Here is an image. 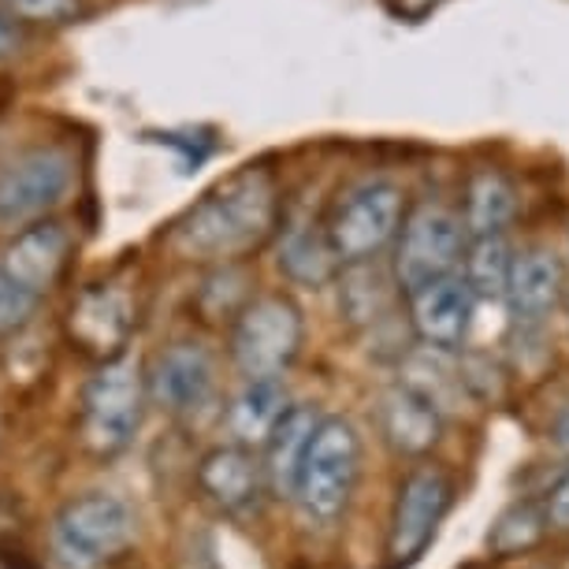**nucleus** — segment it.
<instances>
[{"label": "nucleus", "instance_id": "obj_24", "mask_svg": "<svg viewBox=\"0 0 569 569\" xmlns=\"http://www.w3.org/2000/svg\"><path fill=\"white\" fill-rule=\"evenodd\" d=\"M34 306H38L34 295H27L23 287H16L12 279L0 272V336L23 328L30 313H34Z\"/></svg>", "mask_w": 569, "mask_h": 569}, {"label": "nucleus", "instance_id": "obj_5", "mask_svg": "<svg viewBox=\"0 0 569 569\" xmlns=\"http://www.w3.org/2000/svg\"><path fill=\"white\" fill-rule=\"evenodd\" d=\"M469 250V234L461 212L447 206H421L402 220L395 239V283L406 295L458 272L461 257Z\"/></svg>", "mask_w": 569, "mask_h": 569}, {"label": "nucleus", "instance_id": "obj_13", "mask_svg": "<svg viewBox=\"0 0 569 569\" xmlns=\"http://www.w3.org/2000/svg\"><path fill=\"white\" fill-rule=\"evenodd\" d=\"M566 295V264L555 250H525L521 257H513L510 279H507V306L510 317L521 328H540L551 309L562 302Z\"/></svg>", "mask_w": 569, "mask_h": 569}, {"label": "nucleus", "instance_id": "obj_21", "mask_svg": "<svg viewBox=\"0 0 569 569\" xmlns=\"http://www.w3.org/2000/svg\"><path fill=\"white\" fill-rule=\"evenodd\" d=\"M513 253L502 234L496 239H472L466 250V283L472 298H502L507 295V279H510Z\"/></svg>", "mask_w": 569, "mask_h": 569}, {"label": "nucleus", "instance_id": "obj_15", "mask_svg": "<svg viewBox=\"0 0 569 569\" xmlns=\"http://www.w3.org/2000/svg\"><path fill=\"white\" fill-rule=\"evenodd\" d=\"M68 328L86 353L116 361V353L123 350V342L134 328L131 302H127V295L120 287H93V291H86L79 302L71 306Z\"/></svg>", "mask_w": 569, "mask_h": 569}, {"label": "nucleus", "instance_id": "obj_16", "mask_svg": "<svg viewBox=\"0 0 569 569\" xmlns=\"http://www.w3.org/2000/svg\"><path fill=\"white\" fill-rule=\"evenodd\" d=\"M380 432L388 439V447H395L399 455L417 458L439 443L443 413L417 391L406 388V383H399V388H391L380 399Z\"/></svg>", "mask_w": 569, "mask_h": 569}, {"label": "nucleus", "instance_id": "obj_10", "mask_svg": "<svg viewBox=\"0 0 569 569\" xmlns=\"http://www.w3.org/2000/svg\"><path fill=\"white\" fill-rule=\"evenodd\" d=\"M217 388V361L198 342H171L153 358L149 369V399L160 410L187 417L198 413Z\"/></svg>", "mask_w": 569, "mask_h": 569}, {"label": "nucleus", "instance_id": "obj_23", "mask_svg": "<svg viewBox=\"0 0 569 569\" xmlns=\"http://www.w3.org/2000/svg\"><path fill=\"white\" fill-rule=\"evenodd\" d=\"M342 309L353 325H369V320H380V313L388 309V276L380 268H369V261L350 264L347 287H342Z\"/></svg>", "mask_w": 569, "mask_h": 569}, {"label": "nucleus", "instance_id": "obj_28", "mask_svg": "<svg viewBox=\"0 0 569 569\" xmlns=\"http://www.w3.org/2000/svg\"><path fill=\"white\" fill-rule=\"evenodd\" d=\"M551 443H555L558 455H566V458H569V406L555 417V425H551Z\"/></svg>", "mask_w": 569, "mask_h": 569}, {"label": "nucleus", "instance_id": "obj_17", "mask_svg": "<svg viewBox=\"0 0 569 569\" xmlns=\"http://www.w3.org/2000/svg\"><path fill=\"white\" fill-rule=\"evenodd\" d=\"M287 410H291V395H287L283 380H246V388L234 395L228 410V432L246 450L264 447Z\"/></svg>", "mask_w": 569, "mask_h": 569}, {"label": "nucleus", "instance_id": "obj_2", "mask_svg": "<svg viewBox=\"0 0 569 569\" xmlns=\"http://www.w3.org/2000/svg\"><path fill=\"white\" fill-rule=\"evenodd\" d=\"M361 477V436L347 417H320L298 466L295 496L306 518L331 525L350 507Z\"/></svg>", "mask_w": 569, "mask_h": 569}, {"label": "nucleus", "instance_id": "obj_22", "mask_svg": "<svg viewBox=\"0 0 569 569\" xmlns=\"http://www.w3.org/2000/svg\"><path fill=\"white\" fill-rule=\"evenodd\" d=\"M543 532H547V513H543V507H536V502L521 499V502H513V507L502 510L499 518H496V525H491L488 551L499 555V558L521 555V551H529V547L540 543Z\"/></svg>", "mask_w": 569, "mask_h": 569}, {"label": "nucleus", "instance_id": "obj_19", "mask_svg": "<svg viewBox=\"0 0 569 569\" xmlns=\"http://www.w3.org/2000/svg\"><path fill=\"white\" fill-rule=\"evenodd\" d=\"M317 410L313 406H291L287 417L279 421L272 439L264 443L268 458H264V485L276 491V496H295V480H298V466L306 458V447L313 439L317 428Z\"/></svg>", "mask_w": 569, "mask_h": 569}, {"label": "nucleus", "instance_id": "obj_14", "mask_svg": "<svg viewBox=\"0 0 569 569\" xmlns=\"http://www.w3.org/2000/svg\"><path fill=\"white\" fill-rule=\"evenodd\" d=\"M198 485L223 513H250L264 496V461L239 443L217 447L201 458Z\"/></svg>", "mask_w": 569, "mask_h": 569}, {"label": "nucleus", "instance_id": "obj_26", "mask_svg": "<svg viewBox=\"0 0 569 569\" xmlns=\"http://www.w3.org/2000/svg\"><path fill=\"white\" fill-rule=\"evenodd\" d=\"M543 513H547V529L569 532V472L566 477H558V485L547 491Z\"/></svg>", "mask_w": 569, "mask_h": 569}, {"label": "nucleus", "instance_id": "obj_9", "mask_svg": "<svg viewBox=\"0 0 569 569\" xmlns=\"http://www.w3.org/2000/svg\"><path fill=\"white\" fill-rule=\"evenodd\" d=\"M450 502H455V485H450L443 469L421 466L402 480L388 532V555L395 569L413 566L432 547Z\"/></svg>", "mask_w": 569, "mask_h": 569}, {"label": "nucleus", "instance_id": "obj_7", "mask_svg": "<svg viewBox=\"0 0 569 569\" xmlns=\"http://www.w3.org/2000/svg\"><path fill=\"white\" fill-rule=\"evenodd\" d=\"M74 187V157L68 149H27L0 168V228L16 231L46 220Z\"/></svg>", "mask_w": 569, "mask_h": 569}, {"label": "nucleus", "instance_id": "obj_27", "mask_svg": "<svg viewBox=\"0 0 569 569\" xmlns=\"http://www.w3.org/2000/svg\"><path fill=\"white\" fill-rule=\"evenodd\" d=\"M443 4V0H391V8L406 19H425L428 12H436V8Z\"/></svg>", "mask_w": 569, "mask_h": 569}, {"label": "nucleus", "instance_id": "obj_18", "mask_svg": "<svg viewBox=\"0 0 569 569\" xmlns=\"http://www.w3.org/2000/svg\"><path fill=\"white\" fill-rule=\"evenodd\" d=\"M513 212H518V190H513V182L499 168L472 171L466 187V212H461L466 234H472V239H496V234L507 231Z\"/></svg>", "mask_w": 569, "mask_h": 569}, {"label": "nucleus", "instance_id": "obj_6", "mask_svg": "<svg viewBox=\"0 0 569 569\" xmlns=\"http://www.w3.org/2000/svg\"><path fill=\"white\" fill-rule=\"evenodd\" d=\"M302 350V309L283 295H264L234 320L231 358L246 380H279Z\"/></svg>", "mask_w": 569, "mask_h": 569}, {"label": "nucleus", "instance_id": "obj_4", "mask_svg": "<svg viewBox=\"0 0 569 569\" xmlns=\"http://www.w3.org/2000/svg\"><path fill=\"white\" fill-rule=\"evenodd\" d=\"M138 536V518L123 499L90 496L71 499L52 521V547L71 569H98L120 558Z\"/></svg>", "mask_w": 569, "mask_h": 569}, {"label": "nucleus", "instance_id": "obj_12", "mask_svg": "<svg viewBox=\"0 0 569 569\" xmlns=\"http://www.w3.org/2000/svg\"><path fill=\"white\" fill-rule=\"evenodd\" d=\"M71 253V234L57 220H38L30 223L8 242L4 257H0V272L12 279L16 287H23L27 295H46L60 279L63 264Z\"/></svg>", "mask_w": 569, "mask_h": 569}, {"label": "nucleus", "instance_id": "obj_1", "mask_svg": "<svg viewBox=\"0 0 569 569\" xmlns=\"http://www.w3.org/2000/svg\"><path fill=\"white\" fill-rule=\"evenodd\" d=\"M279 190L264 168H242L176 223V250L190 261H239L272 239Z\"/></svg>", "mask_w": 569, "mask_h": 569}, {"label": "nucleus", "instance_id": "obj_3", "mask_svg": "<svg viewBox=\"0 0 569 569\" xmlns=\"http://www.w3.org/2000/svg\"><path fill=\"white\" fill-rule=\"evenodd\" d=\"M402 220H406V194L395 182L372 179L347 190L331 206L325 220V234L339 264H361V261H376V253L383 246L399 239Z\"/></svg>", "mask_w": 569, "mask_h": 569}, {"label": "nucleus", "instance_id": "obj_11", "mask_svg": "<svg viewBox=\"0 0 569 569\" xmlns=\"http://www.w3.org/2000/svg\"><path fill=\"white\" fill-rule=\"evenodd\" d=\"M410 313H413V331L421 336L425 347L450 353L469 336L472 313H477V298H472L466 279L455 272L410 295Z\"/></svg>", "mask_w": 569, "mask_h": 569}, {"label": "nucleus", "instance_id": "obj_29", "mask_svg": "<svg viewBox=\"0 0 569 569\" xmlns=\"http://www.w3.org/2000/svg\"><path fill=\"white\" fill-rule=\"evenodd\" d=\"M19 46V30H16V23L12 19H4L0 16V57H8Z\"/></svg>", "mask_w": 569, "mask_h": 569}, {"label": "nucleus", "instance_id": "obj_25", "mask_svg": "<svg viewBox=\"0 0 569 569\" xmlns=\"http://www.w3.org/2000/svg\"><path fill=\"white\" fill-rule=\"evenodd\" d=\"M16 12L41 23H63L79 12V0H16Z\"/></svg>", "mask_w": 569, "mask_h": 569}, {"label": "nucleus", "instance_id": "obj_20", "mask_svg": "<svg viewBox=\"0 0 569 569\" xmlns=\"http://www.w3.org/2000/svg\"><path fill=\"white\" fill-rule=\"evenodd\" d=\"M279 268L302 287H325L336 276V253L328 246V234L320 223H295L279 242Z\"/></svg>", "mask_w": 569, "mask_h": 569}, {"label": "nucleus", "instance_id": "obj_8", "mask_svg": "<svg viewBox=\"0 0 569 569\" xmlns=\"http://www.w3.org/2000/svg\"><path fill=\"white\" fill-rule=\"evenodd\" d=\"M142 406H146V380L138 372V365L127 358L104 361L82 399L86 443L98 450V455L123 450L138 432V425H142Z\"/></svg>", "mask_w": 569, "mask_h": 569}]
</instances>
